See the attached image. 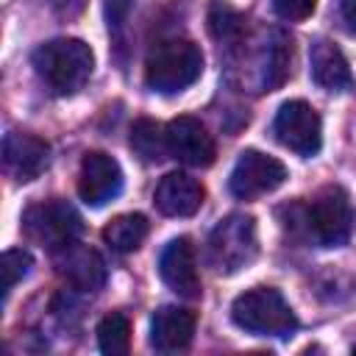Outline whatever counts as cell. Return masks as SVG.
Wrapping results in <instances>:
<instances>
[{"label": "cell", "instance_id": "cell-1", "mask_svg": "<svg viewBox=\"0 0 356 356\" xmlns=\"http://www.w3.org/2000/svg\"><path fill=\"white\" fill-rule=\"evenodd\" d=\"M36 75L58 95L78 92L95 70V53L81 39H50L31 56Z\"/></svg>", "mask_w": 356, "mask_h": 356}, {"label": "cell", "instance_id": "cell-2", "mask_svg": "<svg viewBox=\"0 0 356 356\" xmlns=\"http://www.w3.org/2000/svg\"><path fill=\"white\" fill-rule=\"evenodd\" d=\"M203 72V53L189 39L159 42L145 61V83L159 95H175L192 86Z\"/></svg>", "mask_w": 356, "mask_h": 356}, {"label": "cell", "instance_id": "cell-3", "mask_svg": "<svg viewBox=\"0 0 356 356\" xmlns=\"http://www.w3.org/2000/svg\"><path fill=\"white\" fill-rule=\"evenodd\" d=\"M231 320L250 334L259 337H292L298 331V317L284 295L273 286H253L234 298Z\"/></svg>", "mask_w": 356, "mask_h": 356}, {"label": "cell", "instance_id": "cell-4", "mask_svg": "<svg viewBox=\"0 0 356 356\" xmlns=\"http://www.w3.org/2000/svg\"><path fill=\"white\" fill-rule=\"evenodd\" d=\"M259 253L256 222L250 214H228L222 217L209 236V264L217 273H236L248 267Z\"/></svg>", "mask_w": 356, "mask_h": 356}, {"label": "cell", "instance_id": "cell-5", "mask_svg": "<svg viewBox=\"0 0 356 356\" xmlns=\"http://www.w3.org/2000/svg\"><path fill=\"white\" fill-rule=\"evenodd\" d=\"M22 231L36 245L58 250V248H64V245L78 239V234L83 231V222H81L78 211L70 203L53 197V200L33 203L22 214Z\"/></svg>", "mask_w": 356, "mask_h": 356}, {"label": "cell", "instance_id": "cell-6", "mask_svg": "<svg viewBox=\"0 0 356 356\" xmlns=\"http://www.w3.org/2000/svg\"><path fill=\"white\" fill-rule=\"evenodd\" d=\"M273 134H275V139L284 147H289L292 153H298L303 159L317 156L320 147H323L320 114L306 100H286V103H281V108H278V114L273 120Z\"/></svg>", "mask_w": 356, "mask_h": 356}, {"label": "cell", "instance_id": "cell-7", "mask_svg": "<svg viewBox=\"0 0 356 356\" xmlns=\"http://www.w3.org/2000/svg\"><path fill=\"white\" fill-rule=\"evenodd\" d=\"M306 222H309V234L323 248L345 245L353 228V209H350L348 195L339 186L323 189L306 209Z\"/></svg>", "mask_w": 356, "mask_h": 356}, {"label": "cell", "instance_id": "cell-8", "mask_svg": "<svg viewBox=\"0 0 356 356\" xmlns=\"http://www.w3.org/2000/svg\"><path fill=\"white\" fill-rule=\"evenodd\" d=\"M284 181L286 167L275 156H267L261 150H242L228 175V189L239 200H253L278 189Z\"/></svg>", "mask_w": 356, "mask_h": 356}, {"label": "cell", "instance_id": "cell-9", "mask_svg": "<svg viewBox=\"0 0 356 356\" xmlns=\"http://www.w3.org/2000/svg\"><path fill=\"white\" fill-rule=\"evenodd\" d=\"M122 192V167L114 156L92 150L81 161L78 172V195L86 206H106Z\"/></svg>", "mask_w": 356, "mask_h": 356}, {"label": "cell", "instance_id": "cell-10", "mask_svg": "<svg viewBox=\"0 0 356 356\" xmlns=\"http://www.w3.org/2000/svg\"><path fill=\"white\" fill-rule=\"evenodd\" d=\"M167 145H170V156L186 167H209L217 156L211 134L197 117L189 114L175 117L167 125Z\"/></svg>", "mask_w": 356, "mask_h": 356}, {"label": "cell", "instance_id": "cell-11", "mask_svg": "<svg viewBox=\"0 0 356 356\" xmlns=\"http://www.w3.org/2000/svg\"><path fill=\"white\" fill-rule=\"evenodd\" d=\"M50 164V145L25 131H8L3 136V167L14 181H33Z\"/></svg>", "mask_w": 356, "mask_h": 356}, {"label": "cell", "instance_id": "cell-12", "mask_svg": "<svg viewBox=\"0 0 356 356\" xmlns=\"http://www.w3.org/2000/svg\"><path fill=\"white\" fill-rule=\"evenodd\" d=\"M161 281L181 298H200V275L195 261V248L186 236L172 239L159 256Z\"/></svg>", "mask_w": 356, "mask_h": 356}, {"label": "cell", "instance_id": "cell-13", "mask_svg": "<svg viewBox=\"0 0 356 356\" xmlns=\"http://www.w3.org/2000/svg\"><path fill=\"white\" fill-rule=\"evenodd\" d=\"M53 253H56V267L67 278L70 286H75L81 292H95L106 284V264L97 256V250H92L81 242H70Z\"/></svg>", "mask_w": 356, "mask_h": 356}, {"label": "cell", "instance_id": "cell-14", "mask_svg": "<svg viewBox=\"0 0 356 356\" xmlns=\"http://www.w3.org/2000/svg\"><path fill=\"white\" fill-rule=\"evenodd\" d=\"M197 317L184 306H161L150 317V345L159 353H178L192 345Z\"/></svg>", "mask_w": 356, "mask_h": 356}, {"label": "cell", "instance_id": "cell-15", "mask_svg": "<svg viewBox=\"0 0 356 356\" xmlns=\"http://www.w3.org/2000/svg\"><path fill=\"white\" fill-rule=\"evenodd\" d=\"M206 189L197 178L186 175V172H167L153 192V203L161 214L167 217H192L200 206H203Z\"/></svg>", "mask_w": 356, "mask_h": 356}, {"label": "cell", "instance_id": "cell-16", "mask_svg": "<svg viewBox=\"0 0 356 356\" xmlns=\"http://www.w3.org/2000/svg\"><path fill=\"white\" fill-rule=\"evenodd\" d=\"M309 61H312V81L320 89H328V92H345V89H350V83H353L350 67H348L342 50L334 42L317 39L312 44V50H309Z\"/></svg>", "mask_w": 356, "mask_h": 356}, {"label": "cell", "instance_id": "cell-17", "mask_svg": "<svg viewBox=\"0 0 356 356\" xmlns=\"http://www.w3.org/2000/svg\"><path fill=\"white\" fill-rule=\"evenodd\" d=\"M147 217L145 214H117L114 220H108V225L103 228V239L108 248H114L117 253H134L145 236H147Z\"/></svg>", "mask_w": 356, "mask_h": 356}, {"label": "cell", "instance_id": "cell-18", "mask_svg": "<svg viewBox=\"0 0 356 356\" xmlns=\"http://www.w3.org/2000/svg\"><path fill=\"white\" fill-rule=\"evenodd\" d=\"M131 150L147 164L167 159L170 156L167 128H161L156 120H136L131 128Z\"/></svg>", "mask_w": 356, "mask_h": 356}, {"label": "cell", "instance_id": "cell-19", "mask_svg": "<svg viewBox=\"0 0 356 356\" xmlns=\"http://www.w3.org/2000/svg\"><path fill=\"white\" fill-rule=\"evenodd\" d=\"M97 348L106 356H125L131 350V323L125 314H106L97 323Z\"/></svg>", "mask_w": 356, "mask_h": 356}, {"label": "cell", "instance_id": "cell-20", "mask_svg": "<svg viewBox=\"0 0 356 356\" xmlns=\"http://www.w3.org/2000/svg\"><path fill=\"white\" fill-rule=\"evenodd\" d=\"M209 31L220 42H236L245 31V17L231 6H225L222 0H214L209 8Z\"/></svg>", "mask_w": 356, "mask_h": 356}, {"label": "cell", "instance_id": "cell-21", "mask_svg": "<svg viewBox=\"0 0 356 356\" xmlns=\"http://www.w3.org/2000/svg\"><path fill=\"white\" fill-rule=\"evenodd\" d=\"M289 56H292V44L286 42L284 33H275V42L267 47V61H264V89H275L284 83L289 72Z\"/></svg>", "mask_w": 356, "mask_h": 356}, {"label": "cell", "instance_id": "cell-22", "mask_svg": "<svg viewBox=\"0 0 356 356\" xmlns=\"http://www.w3.org/2000/svg\"><path fill=\"white\" fill-rule=\"evenodd\" d=\"M33 267V256L22 248H11L0 259V273H3V295H8Z\"/></svg>", "mask_w": 356, "mask_h": 356}, {"label": "cell", "instance_id": "cell-23", "mask_svg": "<svg viewBox=\"0 0 356 356\" xmlns=\"http://www.w3.org/2000/svg\"><path fill=\"white\" fill-rule=\"evenodd\" d=\"M273 8L281 19H289V22H300L306 17L314 14L317 8V0H273Z\"/></svg>", "mask_w": 356, "mask_h": 356}, {"label": "cell", "instance_id": "cell-24", "mask_svg": "<svg viewBox=\"0 0 356 356\" xmlns=\"http://www.w3.org/2000/svg\"><path fill=\"white\" fill-rule=\"evenodd\" d=\"M86 3H89V0H50L53 11H56L61 19H75V17H81L83 8H86Z\"/></svg>", "mask_w": 356, "mask_h": 356}, {"label": "cell", "instance_id": "cell-25", "mask_svg": "<svg viewBox=\"0 0 356 356\" xmlns=\"http://www.w3.org/2000/svg\"><path fill=\"white\" fill-rule=\"evenodd\" d=\"M339 11H342V22L350 33H356V0H342L339 3Z\"/></svg>", "mask_w": 356, "mask_h": 356}, {"label": "cell", "instance_id": "cell-26", "mask_svg": "<svg viewBox=\"0 0 356 356\" xmlns=\"http://www.w3.org/2000/svg\"><path fill=\"white\" fill-rule=\"evenodd\" d=\"M353 353H356V345H353Z\"/></svg>", "mask_w": 356, "mask_h": 356}]
</instances>
